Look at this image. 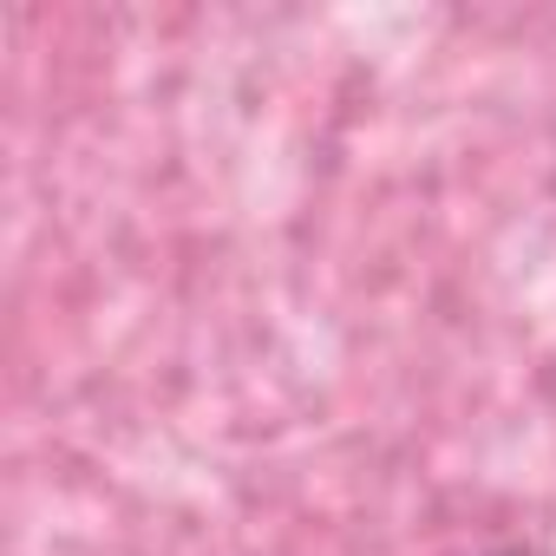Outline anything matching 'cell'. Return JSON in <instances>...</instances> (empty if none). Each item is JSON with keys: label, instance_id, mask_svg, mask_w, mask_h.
Masks as SVG:
<instances>
[{"label": "cell", "instance_id": "1", "mask_svg": "<svg viewBox=\"0 0 556 556\" xmlns=\"http://www.w3.org/2000/svg\"><path fill=\"white\" fill-rule=\"evenodd\" d=\"M491 556H530V549H491Z\"/></svg>", "mask_w": 556, "mask_h": 556}]
</instances>
